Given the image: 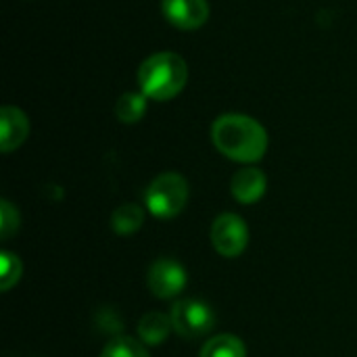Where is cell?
<instances>
[{"label":"cell","instance_id":"obj_5","mask_svg":"<svg viewBox=\"0 0 357 357\" xmlns=\"http://www.w3.org/2000/svg\"><path fill=\"white\" fill-rule=\"evenodd\" d=\"M211 245L213 249L228 259H234L245 253L249 245V226L236 213H222L211 224Z\"/></svg>","mask_w":357,"mask_h":357},{"label":"cell","instance_id":"obj_2","mask_svg":"<svg viewBox=\"0 0 357 357\" xmlns=\"http://www.w3.org/2000/svg\"><path fill=\"white\" fill-rule=\"evenodd\" d=\"M188 79V67L176 52H157L138 69V84L146 98L169 100L180 94Z\"/></svg>","mask_w":357,"mask_h":357},{"label":"cell","instance_id":"obj_7","mask_svg":"<svg viewBox=\"0 0 357 357\" xmlns=\"http://www.w3.org/2000/svg\"><path fill=\"white\" fill-rule=\"evenodd\" d=\"M165 19L180 29H197L209 17L207 0H163Z\"/></svg>","mask_w":357,"mask_h":357},{"label":"cell","instance_id":"obj_1","mask_svg":"<svg viewBox=\"0 0 357 357\" xmlns=\"http://www.w3.org/2000/svg\"><path fill=\"white\" fill-rule=\"evenodd\" d=\"M215 149L232 161L257 163L268 151V132L259 121L241 113H226L211 126Z\"/></svg>","mask_w":357,"mask_h":357},{"label":"cell","instance_id":"obj_8","mask_svg":"<svg viewBox=\"0 0 357 357\" xmlns=\"http://www.w3.org/2000/svg\"><path fill=\"white\" fill-rule=\"evenodd\" d=\"M29 134V121L17 107H2L0 111V149L2 153L17 151Z\"/></svg>","mask_w":357,"mask_h":357},{"label":"cell","instance_id":"obj_6","mask_svg":"<svg viewBox=\"0 0 357 357\" xmlns=\"http://www.w3.org/2000/svg\"><path fill=\"white\" fill-rule=\"evenodd\" d=\"M188 284L186 268L172 259V257H159L151 264L146 274V287L157 299H174L178 297Z\"/></svg>","mask_w":357,"mask_h":357},{"label":"cell","instance_id":"obj_10","mask_svg":"<svg viewBox=\"0 0 357 357\" xmlns=\"http://www.w3.org/2000/svg\"><path fill=\"white\" fill-rule=\"evenodd\" d=\"M172 331H174L172 316L161 314V312H149L138 322V339L151 347H157L163 341H167Z\"/></svg>","mask_w":357,"mask_h":357},{"label":"cell","instance_id":"obj_16","mask_svg":"<svg viewBox=\"0 0 357 357\" xmlns=\"http://www.w3.org/2000/svg\"><path fill=\"white\" fill-rule=\"evenodd\" d=\"M19 222H21V218H19L17 207L10 201L2 199L0 201V236L4 241H8L19 230Z\"/></svg>","mask_w":357,"mask_h":357},{"label":"cell","instance_id":"obj_12","mask_svg":"<svg viewBox=\"0 0 357 357\" xmlns=\"http://www.w3.org/2000/svg\"><path fill=\"white\" fill-rule=\"evenodd\" d=\"M199 357H247V347L236 335H218L205 341Z\"/></svg>","mask_w":357,"mask_h":357},{"label":"cell","instance_id":"obj_13","mask_svg":"<svg viewBox=\"0 0 357 357\" xmlns=\"http://www.w3.org/2000/svg\"><path fill=\"white\" fill-rule=\"evenodd\" d=\"M144 111H146V96L138 94V92H126L115 105V115L123 123L140 121Z\"/></svg>","mask_w":357,"mask_h":357},{"label":"cell","instance_id":"obj_11","mask_svg":"<svg viewBox=\"0 0 357 357\" xmlns=\"http://www.w3.org/2000/svg\"><path fill=\"white\" fill-rule=\"evenodd\" d=\"M142 224H144V209L136 203H123L111 215V230L119 236H130L138 232Z\"/></svg>","mask_w":357,"mask_h":357},{"label":"cell","instance_id":"obj_15","mask_svg":"<svg viewBox=\"0 0 357 357\" xmlns=\"http://www.w3.org/2000/svg\"><path fill=\"white\" fill-rule=\"evenodd\" d=\"M0 266H2V274H0V289L2 293H8L19 280H21V274H23V266H21V259L10 253V251H2L0 253Z\"/></svg>","mask_w":357,"mask_h":357},{"label":"cell","instance_id":"obj_4","mask_svg":"<svg viewBox=\"0 0 357 357\" xmlns=\"http://www.w3.org/2000/svg\"><path fill=\"white\" fill-rule=\"evenodd\" d=\"M172 324L174 333L186 341H197L201 337H207L215 326V312L209 303L201 299H182L174 303L172 312Z\"/></svg>","mask_w":357,"mask_h":357},{"label":"cell","instance_id":"obj_14","mask_svg":"<svg viewBox=\"0 0 357 357\" xmlns=\"http://www.w3.org/2000/svg\"><path fill=\"white\" fill-rule=\"evenodd\" d=\"M98 357H151L149 349L142 341H136L132 337H117L105 345Z\"/></svg>","mask_w":357,"mask_h":357},{"label":"cell","instance_id":"obj_9","mask_svg":"<svg viewBox=\"0 0 357 357\" xmlns=\"http://www.w3.org/2000/svg\"><path fill=\"white\" fill-rule=\"evenodd\" d=\"M266 188H268L266 174L257 167H251V165L238 169L232 178V184H230L232 197L243 205L257 203L266 195Z\"/></svg>","mask_w":357,"mask_h":357},{"label":"cell","instance_id":"obj_3","mask_svg":"<svg viewBox=\"0 0 357 357\" xmlns=\"http://www.w3.org/2000/svg\"><path fill=\"white\" fill-rule=\"evenodd\" d=\"M188 203V182L176 172L159 174L144 190L146 209L159 220H172L184 211Z\"/></svg>","mask_w":357,"mask_h":357}]
</instances>
